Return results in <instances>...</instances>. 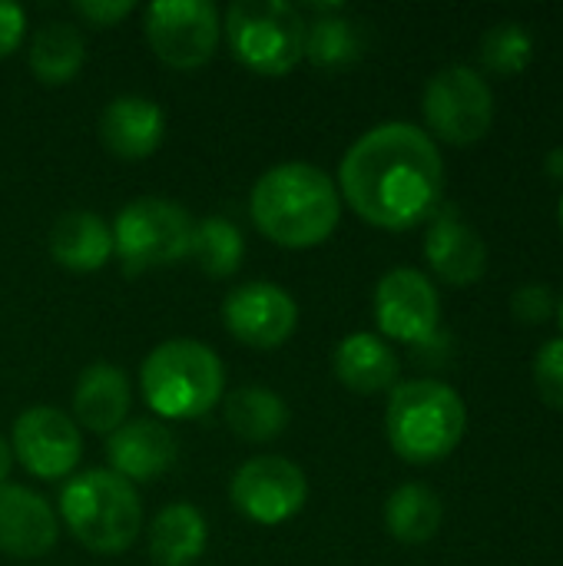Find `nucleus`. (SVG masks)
I'll list each match as a JSON object with an SVG mask.
<instances>
[{"instance_id":"f257e3e1","label":"nucleus","mask_w":563,"mask_h":566,"mask_svg":"<svg viewBox=\"0 0 563 566\" xmlns=\"http://www.w3.org/2000/svg\"><path fill=\"white\" fill-rule=\"evenodd\" d=\"M335 186L362 222L405 232L441 209L445 163L421 126L395 119L372 126L348 146Z\"/></svg>"},{"instance_id":"f03ea898","label":"nucleus","mask_w":563,"mask_h":566,"mask_svg":"<svg viewBox=\"0 0 563 566\" xmlns=\"http://www.w3.org/2000/svg\"><path fill=\"white\" fill-rule=\"evenodd\" d=\"M249 212L269 242L302 252L332 239L342 219V196L325 169L292 159L256 179Z\"/></svg>"},{"instance_id":"7ed1b4c3","label":"nucleus","mask_w":563,"mask_h":566,"mask_svg":"<svg viewBox=\"0 0 563 566\" xmlns=\"http://www.w3.org/2000/svg\"><path fill=\"white\" fill-rule=\"evenodd\" d=\"M56 517L80 547L100 557L126 554L143 534V501L136 488L110 468L66 478L60 488Z\"/></svg>"},{"instance_id":"20e7f679","label":"nucleus","mask_w":563,"mask_h":566,"mask_svg":"<svg viewBox=\"0 0 563 566\" xmlns=\"http://www.w3.org/2000/svg\"><path fill=\"white\" fill-rule=\"evenodd\" d=\"M468 431L461 395L438 378H411L392 388L385 434L392 451L408 464L445 461Z\"/></svg>"},{"instance_id":"39448f33","label":"nucleus","mask_w":563,"mask_h":566,"mask_svg":"<svg viewBox=\"0 0 563 566\" xmlns=\"http://www.w3.org/2000/svg\"><path fill=\"white\" fill-rule=\"evenodd\" d=\"M139 391L159 421H192L222 401L226 368L206 342L169 338L146 355Z\"/></svg>"},{"instance_id":"423d86ee","label":"nucleus","mask_w":563,"mask_h":566,"mask_svg":"<svg viewBox=\"0 0 563 566\" xmlns=\"http://www.w3.org/2000/svg\"><path fill=\"white\" fill-rule=\"evenodd\" d=\"M222 33L232 56L259 76H285L305 60V17L285 0H236Z\"/></svg>"},{"instance_id":"0eeeda50","label":"nucleus","mask_w":563,"mask_h":566,"mask_svg":"<svg viewBox=\"0 0 563 566\" xmlns=\"http://www.w3.org/2000/svg\"><path fill=\"white\" fill-rule=\"evenodd\" d=\"M113 255L126 275L169 269L192 252L196 219L173 199L139 196L129 199L113 219Z\"/></svg>"},{"instance_id":"6e6552de","label":"nucleus","mask_w":563,"mask_h":566,"mask_svg":"<svg viewBox=\"0 0 563 566\" xmlns=\"http://www.w3.org/2000/svg\"><path fill=\"white\" fill-rule=\"evenodd\" d=\"M421 113L431 129L428 136L448 146H471L484 139L494 123V90L478 70L455 63L425 83Z\"/></svg>"},{"instance_id":"1a4fd4ad","label":"nucleus","mask_w":563,"mask_h":566,"mask_svg":"<svg viewBox=\"0 0 563 566\" xmlns=\"http://www.w3.org/2000/svg\"><path fill=\"white\" fill-rule=\"evenodd\" d=\"M222 17L209 0H156L146 10V40L159 63L199 70L216 56Z\"/></svg>"},{"instance_id":"9d476101","label":"nucleus","mask_w":563,"mask_h":566,"mask_svg":"<svg viewBox=\"0 0 563 566\" xmlns=\"http://www.w3.org/2000/svg\"><path fill=\"white\" fill-rule=\"evenodd\" d=\"M372 308L385 342H402L411 348L435 345L441 328V298L421 269L398 265L385 272L375 285Z\"/></svg>"},{"instance_id":"9b49d317","label":"nucleus","mask_w":563,"mask_h":566,"mask_svg":"<svg viewBox=\"0 0 563 566\" xmlns=\"http://www.w3.org/2000/svg\"><path fill=\"white\" fill-rule=\"evenodd\" d=\"M232 507L262 527H279L302 514L309 501V481L305 471L279 454H256L246 464L236 468L229 484Z\"/></svg>"},{"instance_id":"f8f14e48","label":"nucleus","mask_w":563,"mask_h":566,"mask_svg":"<svg viewBox=\"0 0 563 566\" xmlns=\"http://www.w3.org/2000/svg\"><path fill=\"white\" fill-rule=\"evenodd\" d=\"M10 451L27 474L40 481H66L80 468L83 434L66 411L37 405L17 415L10 431Z\"/></svg>"},{"instance_id":"ddd939ff","label":"nucleus","mask_w":563,"mask_h":566,"mask_svg":"<svg viewBox=\"0 0 563 566\" xmlns=\"http://www.w3.org/2000/svg\"><path fill=\"white\" fill-rule=\"evenodd\" d=\"M222 322L246 348L275 352L299 328V302L275 282H246L226 295Z\"/></svg>"},{"instance_id":"4468645a","label":"nucleus","mask_w":563,"mask_h":566,"mask_svg":"<svg viewBox=\"0 0 563 566\" xmlns=\"http://www.w3.org/2000/svg\"><path fill=\"white\" fill-rule=\"evenodd\" d=\"M425 259L441 282L475 285L488 269V245L481 232L458 212V206H441L428 219Z\"/></svg>"},{"instance_id":"2eb2a0df","label":"nucleus","mask_w":563,"mask_h":566,"mask_svg":"<svg viewBox=\"0 0 563 566\" xmlns=\"http://www.w3.org/2000/svg\"><path fill=\"white\" fill-rule=\"evenodd\" d=\"M56 541L60 517L53 504L23 484H0V554L13 560H33L50 554Z\"/></svg>"},{"instance_id":"dca6fc26","label":"nucleus","mask_w":563,"mask_h":566,"mask_svg":"<svg viewBox=\"0 0 563 566\" xmlns=\"http://www.w3.org/2000/svg\"><path fill=\"white\" fill-rule=\"evenodd\" d=\"M176 458H179V441L156 418L126 421L106 438L110 471L119 474L123 481H129L133 488L163 478L176 464Z\"/></svg>"},{"instance_id":"f3484780","label":"nucleus","mask_w":563,"mask_h":566,"mask_svg":"<svg viewBox=\"0 0 563 566\" xmlns=\"http://www.w3.org/2000/svg\"><path fill=\"white\" fill-rule=\"evenodd\" d=\"M166 139V113L156 99L139 93H123L110 99L100 113V143L110 156L123 163L149 159Z\"/></svg>"},{"instance_id":"a211bd4d","label":"nucleus","mask_w":563,"mask_h":566,"mask_svg":"<svg viewBox=\"0 0 563 566\" xmlns=\"http://www.w3.org/2000/svg\"><path fill=\"white\" fill-rule=\"evenodd\" d=\"M133 385L119 365L96 361L80 371L73 388V421L93 434H113L119 424L129 421Z\"/></svg>"},{"instance_id":"6ab92c4d","label":"nucleus","mask_w":563,"mask_h":566,"mask_svg":"<svg viewBox=\"0 0 563 566\" xmlns=\"http://www.w3.org/2000/svg\"><path fill=\"white\" fill-rule=\"evenodd\" d=\"M46 249L60 269L76 275H93L113 255V229L103 216L90 209H70L50 226Z\"/></svg>"},{"instance_id":"aec40b11","label":"nucleus","mask_w":563,"mask_h":566,"mask_svg":"<svg viewBox=\"0 0 563 566\" xmlns=\"http://www.w3.org/2000/svg\"><path fill=\"white\" fill-rule=\"evenodd\" d=\"M332 368L342 388L355 395H382L398 385V355L375 332H352L338 342Z\"/></svg>"},{"instance_id":"412c9836","label":"nucleus","mask_w":563,"mask_h":566,"mask_svg":"<svg viewBox=\"0 0 563 566\" xmlns=\"http://www.w3.org/2000/svg\"><path fill=\"white\" fill-rule=\"evenodd\" d=\"M209 524L196 504L176 501L149 524V557L156 566H189L206 554Z\"/></svg>"},{"instance_id":"4be33fe9","label":"nucleus","mask_w":563,"mask_h":566,"mask_svg":"<svg viewBox=\"0 0 563 566\" xmlns=\"http://www.w3.org/2000/svg\"><path fill=\"white\" fill-rule=\"evenodd\" d=\"M315 20H305V60L315 70H345L362 60L365 36L362 27L338 7H312Z\"/></svg>"},{"instance_id":"5701e85b","label":"nucleus","mask_w":563,"mask_h":566,"mask_svg":"<svg viewBox=\"0 0 563 566\" xmlns=\"http://www.w3.org/2000/svg\"><path fill=\"white\" fill-rule=\"evenodd\" d=\"M27 63L43 86H66L70 80H76L86 63V40L80 27L70 20H50L37 27V33L30 36Z\"/></svg>"},{"instance_id":"b1692460","label":"nucleus","mask_w":563,"mask_h":566,"mask_svg":"<svg viewBox=\"0 0 563 566\" xmlns=\"http://www.w3.org/2000/svg\"><path fill=\"white\" fill-rule=\"evenodd\" d=\"M226 424L246 444H269L289 428V405L279 391L262 385L236 388L226 398Z\"/></svg>"},{"instance_id":"393cba45","label":"nucleus","mask_w":563,"mask_h":566,"mask_svg":"<svg viewBox=\"0 0 563 566\" xmlns=\"http://www.w3.org/2000/svg\"><path fill=\"white\" fill-rule=\"evenodd\" d=\"M445 521V504L428 484H402L385 501V531L408 547L428 544Z\"/></svg>"},{"instance_id":"a878e982","label":"nucleus","mask_w":563,"mask_h":566,"mask_svg":"<svg viewBox=\"0 0 563 566\" xmlns=\"http://www.w3.org/2000/svg\"><path fill=\"white\" fill-rule=\"evenodd\" d=\"M199 269L209 279H229L239 272L246 259V239L239 226L226 216H206L192 229V252H189Z\"/></svg>"},{"instance_id":"bb28decb","label":"nucleus","mask_w":563,"mask_h":566,"mask_svg":"<svg viewBox=\"0 0 563 566\" xmlns=\"http://www.w3.org/2000/svg\"><path fill=\"white\" fill-rule=\"evenodd\" d=\"M534 60V36L524 23L504 20L481 36V63L494 76H514Z\"/></svg>"},{"instance_id":"cd10ccee","label":"nucleus","mask_w":563,"mask_h":566,"mask_svg":"<svg viewBox=\"0 0 563 566\" xmlns=\"http://www.w3.org/2000/svg\"><path fill=\"white\" fill-rule=\"evenodd\" d=\"M534 385L544 405L563 411V335L544 342L534 355Z\"/></svg>"},{"instance_id":"c85d7f7f","label":"nucleus","mask_w":563,"mask_h":566,"mask_svg":"<svg viewBox=\"0 0 563 566\" xmlns=\"http://www.w3.org/2000/svg\"><path fill=\"white\" fill-rule=\"evenodd\" d=\"M554 295L548 285L541 282H531V285H521L514 295H511V315L521 322V325H544L551 315H554Z\"/></svg>"},{"instance_id":"c756f323","label":"nucleus","mask_w":563,"mask_h":566,"mask_svg":"<svg viewBox=\"0 0 563 566\" xmlns=\"http://www.w3.org/2000/svg\"><path fill=\"white\" fill-rule=\"evenodd\" d=\"M133 10H136L133 0H76L73 3V13L80 20H86L90 27H96V30L123 23Z\"/></svg>"},{"instance_id":"7c9ffc66","label":"nucleus","mask_w":563,"mask_h":566,"mask_svg":"<svg viewBox=\"0 0 563 566\" xmlns=\"http://www.w3.org/2000/svg\"><path fill=\"white\" fill-rule=\"evenodd\" d=\"M27 40V13L13 0H0V60L13 56Z\"/></svg>"},{"instance_id":"2f4dec72","label":"nucleus","mask_w":563,"mask_h":566,"mask_svg":"<svg viewBox=\"0 0 563 566\" xmlns=\"http://www.w3.org/2000/svg\"><path fill=\"white\" fill-rule=\"evenodd\" d=\"M544 172H548L551 179L563 182V146L561 149H551V153H548V159H544Z\"/></svg>"},{"instance_id":"473e14b6","label":"nucleus","mask_w":563,"mask_h":566,"mask_svg":"<svg viewBox=\"0 0 563 566\" xmlns=\"http://www.w3.org/2000/svg\"><path fill=\"white\" fill-rule=\"evenodd\" d=\"M10 468H13V451H10V441L0 434V484H7Z\"/></svg>"},{"instance_id":"72a5a7b5","label":"nucleus","mask_w":563,"mask_h":566,"mask_svg":"<svg viewBox=\"0 0 563 566\" xmlns=\"http://www.w3.org/2000/svg\"><path fill=\"white\" fill-rule=\"evenodd\" d=\"M557 322H561V332H563V295H561V302H557Z\"/></svg>"},{"instance_id":"f704fd0d","label":"nucleus","mask_w":563,"mask_h":566,"mask_svg":"<svg viewBox=\"0 0 563 566\" xmlns=\"http://www.w3.org/2000/svg\"><path fill=\"white\" fill-rule=\"evenodd\" d=\"M557 216H561V229H563V196H561V206H557Z\"/></svg>"}]
</instances>
